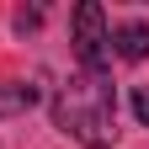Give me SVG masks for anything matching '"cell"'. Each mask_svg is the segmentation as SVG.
<instances>
[{
    "label": "cell",
    "mask_w": 149,
    "mask_h": 149,
    "mask_svg": "<svg viewBox=\"0 0 149 149\" xmlns=\"http://www.w3.org/2000/svg\"><path fill=\"white\" fill-rule=\"evenodd\" d=\"M53 123L64 128L74 144L107 149L117 139V91L107 74H74L69 85H59L53 96Z\"/></svg>",
    "instance_id": "6da1fadb"
},
{
    "label": "cell",
    "mask_w": 149,
    "mask_h": 149,
    "mask_svg": "<svg viewBox=\"0 0 149 149\" xmlns=\"http://www.w3.org/2000/svg\"><path fill=\"white\" fill-rule=\"evenodd\" d=\"M74 53H80V74H107L112 64V32L96 0H85L74 11Z\"/></svg>",
    "instance_id": "7a4b0ae2"
},
{
    "label": "cell",
    "mask_w": 149,
    "mask_h": 149,
    "mask_svg": "<svg viewBox=\"0 0 149 149\" xmlns=\"http://www.w3.org/2000/svg\"><path fill=\"white\" fill-rule=\"evenodd\" d=\"M112 53L128 59V64H144L149 59V27L144 22H123L117 32H112Z\"/></svg>",
    "instance_id": "3957f363"
},
{
    "label": "cell",
    "mask_w": 149,
    "mask_h": 149,
    "mask_svg": "<svg viewBox=\"0 0 149 149\" xmlns=\"http://www.w3.org/2000/svg\"><path fill=\"white\" fill-rule=\"evenodd\" d=\"M37 85H0V117H22L27 107H37Z\"/></svg>",
    "instance_id": "277c9868"
},
{
    "label": "cell",
    "mask_w": 149,
    "mask_h": 149,
    "mask_svg": "<svg viewBox=\"0 0 149 149\" xmlns=\"http://www.w3.org/2000/svg\"><path fill=\"white\" fill-rule=\"evenodd\" d=\"M133 117L149 128V85H139V91H133Z\"/></svg>",
    "instance_id": "5b68a950"
}]
</instances>
